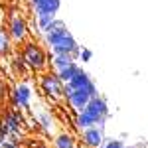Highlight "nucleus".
I'll return each mask as SVG.
<instances>
[{
    "label": "nucleus",
    "instance_id": "423d86ee",
    "mask_svg": "<svg viewBox=\"0 0 148 148\" xmlns=\"http://www.w3.org/2000/svg\"><path fill=\"white\" fill-rule=\"evenodd\" d=\"M83 140H85V144H87V146L101 148V144L105 142L103 128H101V126H91V128H85V130H83Z\"/></svg>",
    "mask_w": 148,
    "mask_h": 148
},
{
    "label": "nucleus",
    "instance_id": "9d476101",
    "mask_svg": "<svg viewBox=\"0 0 148 148\" xmlns=\"http://www.w3.org/2000/svg\"><path fill=\"white\" fill-rule=\"evenodd\" d=\"M89 83H91L89 75H87V73H85L81 67H79V71H77V73H75V75L67 81V85L71 87V89H81V87H87Z\"/></svg>",
    "mask_w": 148,
    "mask_h": 148
},
{
    "label": "nucleus",
    "instance_id": "6e6552de",
    "mask_svg": "<svg viewBox=\"0 0 148 148\" xmlns=\"http://www.w3.org/2000/svg\"><path fill=\"white\" fill-rule=\"evenodd\" d=\"M26 34H28V26L24 22V18L18 16V14H14L10 20V36L14 40H24Z\"/></svg>",
    "mask_w": 148,
    "mask_h": 148
},
{
    "label": "nucleus",
    "instance_id": "2eb2a0df",
    "mask_svg": "<svg viewBox=\"0 0 148 148\" xmlns=\"http://www.w3.org/2000/svg\"><path fill=\"white\" fill-rule=\"evenodd\" d=\"M77 71H79V65H77V63H71V65H69V67L61 69V71H59V73H57V75H59V77H61V81H63V83H67V81L71 79V77H73V75H75V73H77Z\"/></svg>",
    "mask_w": 148,
    "mask_h": 148
},
{
    "label": "nucleus",
    "instance_id": "20e7f679",
    "mask_svg": "<svg viewBox=\"0 0 148 148\" xmlns=\"http://www.w3.org/2000/svg\"><path fill=\"white\" fill-rule=\"evenodd\" d=\"M42 87H44L46 95H49L51 99H57V97L63 95V87H65V83L61 81L59 75H46V77L42 79Z\"/></svg>",
    "mask_w": 148,
    "mask_h": 148
},
{
    "label": "nucleus",
    "instance_id": "f03ea898",
    "mask_svg": "<svg viewBox=\"0 0 148 148\" xmlns=\"http://www.w3.org/2000/svg\"><path fill=\"white\" fill-rule=\"evenodd\" d=\"M83 111H85L87 114H91L93 119H95V123H97V126L103 128L107 116H109V105H107L105 99H101V97L97 95V97H93L91 101L87 103V107H85Z\"/></svg>",
    "mask_w": 148,
    "mask_h": 148
},
{
    "label": "nucleus",
    "instance_id": "4468645a",
    "mask_svg": "<svg viewBox=\"0 0 148 148\" xmlns=\"http://www.w3.org/2000/svg\"><path fill=\"white\" fill-rule=\"evenodd\" d=\"M10 51V36L6 30L0 28V56H6Z\"/></svg>",
    "mask_w": 148,
    "mask_h": 148
},
{
    "label": "nucleus",
    "instance_id": "9b49d317",
    "mask_svg": "<svg viewBox=\"0 0 148 148\" xmlns=\"http://www.w3.org/2000/svg\"><path fill=\"white\" fill-rule=\"evenodd\" d=\"M4 126L8 128V132H20V113H8L6 119H4Z\"/></svg>",
    "mask_w": 148,
    "mask_h": 148
},
{
    "label": "nucleus",
    "instance_id": "412c9836",
    "mask_svg": "<svg viewBox=\"0 0 148 148\" xmlns=\"http://www.w3.org/2000/svg\"><path fill=\"white\" fill-rule=\"evenodd\" d=\"M0 95H2V87H0Z\"/></svg>",
    "mask_w": 148,
    "mask_h": 148
},
{
    "label": "nucleus",
    "instance_id": "1a4fd4ad",
    "mask_svg": "<svg viewBox=\"0 0 148 148\" xmlns=\"http://www.w3.org/2000/svg\"><path fill=\"white\" fill-rule=\"evenodd\" d=\"M61 6V0H40L34 8L38 10V14H56Z\"/></svg>",
    "mask_w": 148,
    "mask_h": 148
},
{
    "label": "nucleus",
    "instance_id": "f3484780",
    "mask_svg": "<svg viewBox=\"0 0 148 148\" xmlns=\"http://www.w3.org/2000/svg\"><path fill=\"white\" fill-rule=\"evenodd\" d=\"M101 148H125V142L123 140H105Z\"/></svg>",
    "mask_w": 148,
    "mask_h": 148
},
{
    "label": "nucleus",
    "instance_id": "7ed1b4c3",
    "mask_svg": "<svg viewBox=\"0 0 148 148\" xmlns=\"http://www.w3.org/2000/svg\"><path fill=\"white\" fill-rule=\"evenodd\" d=\"M24 59L32 69H44V65H46V53L36 44H28L24 47Z\"/></svg>",
    "mask_w": 148,
    "mask_h": 148
},
{
    "label": "nucleus",
    "instance_id": "a211bd4d",
    "mask_svg": "<svg viewBox=\"0 0 148 148\" xmlns=\"http://www.w3.org/2000/svg\"><path fill=\"white\" fill-rule=\"evenodd\" d=\"M79 56H81V61H89L93 53H91V49H81V53H79Z\"/></svg>",
    "mask_w": 148,
    "mask_h": 148
},
{
    "label": "nucleus",
    "instance_id": "dca6fc26",
    "mask_svg": "<svg viewBox=\"0 0 148 148\" xmlns=\"http://www.w3.org/2000/svg\"><path fill=\"white\" fill-rule=\"evenodd\" d=\"M53 20H56V14H38V24H40L42 30H46Z\"/></svg>",
    "mask_w": 148,
    "mask_h": 148
},
{
    "label": "nucleus",
    "instance_id": "39448f33",
    "mask_svg": "<svg viewBox=\"0 0 148 148\" xmlns=\"http://www.w3.org/2000/svg\"><path fill=\"white\" fill-rule=\"evenodd\" d=\"M51 51H53V53H69V56H79L81 53L79 46H77L75 38L71 34L63 36L59 42H56V44L51 46Z\"/></svg>",
    "mask_w": 148,
    "mask_h": 148
},
{
    "label": "nucleus",
    "instance_id": "6ab92c4d",
    "mask_svg": "<svg viewBox=\"0 0 148 148\" xmlns=\"http://www.w3.org/2000/svg\"><path fill=\"white\" fill-rule=\"evenodd\" d=\"M2 148H18V144H16L14 140H4V144H2Z\"/></svg>",
    "mask_w": 148,
    "mask_h": 148
},
{
    "label": "nucleus",
    "instance_id": "f257e3e1",
    "mask_svg": "<svg viewBox=\"0 0 148 148\" xmlns=\"http://www.w3.org/2000/svg\"><path fill=\"white\" fill-rule=\"evenodd\" d=\"M65 97H67V101L71 103V107H73V109L83 111V109L87 107V103L91 101L93 97H97V87H95V83L91 81L87 87H81V89H71V93H67Z\"/></svg>",
    "mask_w": 148,
    "mask_h": 148
},
{
    "label": "nucleus",
    "instance_id": "f8f14e48",
    "mask_svg": "<svg viewBox=\"0 0 148 148\" xmlns=\"http://www.w3.org/2000/svg\"><path fill=\"white\" fill-rule=\"evenodd\" d=\"M71 63H75V61H73V56H69V53H56L53 56V67L57 69V73L61 69L69 67Z\"/></svg>",
    "mask_w": 148,
    "mask_h": 148
},
{
    "label": "nucleus",
    "instance_id": "0eeeda50",
    "mask_svg": "<svg viewBox=\"0 0 148 148\" xmlns=\"http://www.w3.org/2000/svg\"><path fill=\"white\" fill-rule=\"evenodd\" d=\"M30 97H32V91H30V87L26 83H20L14 89V103L20 109H28L30 107Z\"/></svg>",
    "mask_w": 148,
    "mask_h": 148
},
{
    "label": "nucleus",
    "instance_id": "aec40b11",
    "mask_svg": "<svg viewBox=\"0 0 148 148\" xmlns=\"http://www.w3.org/2000/svg\"><path fill=\"white\" fill-rule=\"evenodd\" d=\"M38 2H40V0H32V4H34V6H36V4H38Z\"/></svg>",
    "mask_w": 148,
    "mask_h": 148
},
{
    "label": "nucleus",
    "instance_id": "ddd939ff",
    "mask_svg": "<svg viewBox=\"0 0 148 148\" xmlns=\"http://www.w3.org/2000/svg\"><path fill=\"white\" fill-rule=\"evenodd\" d=\"M56 148H75V140L69 134H59L56 138Z\"/></svg>",
    "mask_w": 148,
    "mask_h": 148
}]
</instances>
